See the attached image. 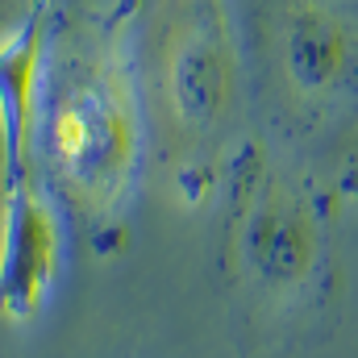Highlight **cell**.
Returning a JSON list of instances; mask_svg holds the SVG:
<instances>
[{
  "label": "cell",
  "instance_id": "cell-1",
  "mask_svg": "<svg viewBox=\"0 0 358 358\" xmlns=\"http://www.w3.org/2000/svg\"><path fill=\"white\" fill-rule=\"evenodd\" d=\"M138 0L59 8L46 55L34 155L50 196L108 250L121 242L146 150L138 80Z\"/></svg>",
  "mask_w": 358,
  "mask_h": 358
},
{
  "label": "cell",
  "instance_id": "cell-2",
  "mask_svg": "<svg viewBox=\"0 0 358 358\" xmlns=\"http://www.w3.org/2000/svg\"><path fill=\"white\" fill-rule=\"evenodd\" d=\"M225 183L229 213L221 271L229 292L246 313L283 321L321 287L329 259L325 204L267 142H242L225 163Z\"/></svg>",
  "mask_w": 358,
  "mask_h": 358
},
{
  "label": "cell",
  "instance_id": "cell-3",
  "mask_svg": "<svg viewBox=\"0 0 358 358\" xmlns=\"http://www.w3.org/2000/svg\"><path fill=\"white\" fill-rule=\"evenodd\" d=\"M150 104L163 155L187 200H204L242 108V46L229 0H171L150 55Z\"/></svg>",
  "mask_w": 358,
  "mask_h": 358
},
{
  "label": "cell",
  "instance_id": "cell-4",
  "mask_svg": "<svg viewBox=\"0 0 358 358\" xmlns=\"http://www.w3.org/2000/svg\"><path fill=\"white\" fill-rule=\"evenodd\" d=\"M259 46L283 108L317 125L358 88V0H263Z\"/></svg>",
  "mask_w": 358,
  "mask_h": 358
},
{
  "label": "cell",
  "instance_id": "cell-5",
  "mask_svg": "<svg viewBox=\"0 0 358 358\" xmlns=\"http://www.w3.org/2000/svg\"><path fill=\"white\" fill-rule=\"evenodd\" d=\"M63 259V217L38 176L4 179L0 217V304L8 321L42 313Z\"/></svg>",
  "mask_w": 358,
  "mask_h": 358
},
{
  "label": "cell",
  "instance_id": "cell-6",
  "mask_svg": "<svg viewBox=\"0 0 358 358\" xmlns=\"http://www.w3.org/2000/svg\"><path fill=\"white\" fill-rule=\"evenodd\" d=\"M55 0H29L17 29L4 34L0 46V138H4V179L38 176L34 167V134L42 108L46 55L55 38Z\"/></svg>",
  "mask_w": 358,
  "mask_h": 358
},
{
  "label": "cell",
  "instance_id": "cell-7",
  "mask_svg": "<svg viewBox=\"0 0 358 358\" xmlns=\"http://www.w3.org/2000/svg\"><path fill=\"white\" fill-rule=\"evenodd\" d=\"M342 192L358 200V146L350 150V159H346V167H342Z\"/></svg>",
  "mask_w": 358,
  "mask_h": 358
}]
</instances>
